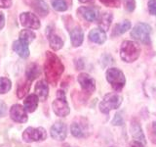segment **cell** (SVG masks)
I'll return each instance as SVG.
<instances>
[{"label": "cell", "mask_w": 156, "mask_h": 147, "mask_svg": "<svg viewBox=\"0 0 156 147\" xmlns=\"http://www.w3.org/2000/svg\"><path fill=\"white\" fill-rule=\"evenodd\" d=\"M30 81H27V82H23L22 85H19L18 89H17V95L19 98H23L24 95L28 92L29 88H30Z\"/></svg>", "instance_id": "cell-26"}, {"label": "cell", "mask_w": 156, "mask_h": 147, "mask_svg": "<svg viewBox=\"0 0 156 147\" xmlns=\"http://www.w3.org/2000/svg\"><path fill=\"white\" fill-rule=\"evenodd\" d=\"M151 138H152V142L156 143V122L152 123V131H151Z\"/></svg>", "instance_id": "cell-34"}, {"label": "cell", "mask_w": 156, "mask_h": 147, "mask_svg": "<svg viewBox=\"0 0 156 147\" xmlns=\"http://www.w3.org/2000/svg\"><path fill=\"white\" fill-rule=\"evenodd\" d=\"M78 1L81 3H89V2H92L93 0H78Z\"/></svg>", "instance_id": "cell-37"}, {"label": "cell", "mask_w": 156, "mask_h": 147, "mask_svg": "<svg viewBox=\"0 0 156 147\" xmlns=\"http://www.w3.org/2000/svg\"><path fill=\"white\" fill-rule=\"evenodd\" d=\"M47 138V132L44 127H31L29 126L23 131V141L27 142V143H31V142L35 141H42Z\"/></svg>", "instance_id": "cell-6"}, {"label": "cell", "mask_w": 156, "mask_h": 147, "mask_svg": "<svg viewBox=\"0 0 156 147\" xmlns=\"http://www.w3.org/2000/svg\"><path fill=\"white\" fill-rule=\"evenodd\" d=\"M152 28L146 23H138L131 31V36L144 44H150V33Z\"/></svg>", "instance_id": "cell-4"}, {"label": "cell", "mask_w": 156, "mask_h": 147, "mask_svg": "<svg viewBox=\"0 0 156 147\" xmlns=\"http://www.w3.org/2000/svg\"><path fill=\"white\" fill-rule=\"evenodd\" d=\"M112 19H113V16H112V13L110 12H105L100 15L99 19H98V24H99L100 28L104 32H106L110 27Z\"/></svg>", "instance_id": "cell-21"}, {"label": "cell", "mask_w": 156, "mask_h": 147, "mask_svg": "<svg viewBox=\"0 0 156 147\" xmlns=\"http://www.w3.org/2000/svg\"><path fill=\"white\" fill-rule=\"evenodd\" d=\"M10 117L13 121L21 124L27 123L28 120L26 109L20 104H15L10 108Z\"/></svg>", "instance_id": "cell-9"}, {"label": "cell", "mask_w": 156, "mask_h": 147, "mask_svg": "<svg viewBox=\"0 0 156 147\" xmlns=\"http://www.w3.org/2000/svg\"><path fill=\"white\" fill-rule=\"evenodd\" d=\"M129 147H144V144L140 143V142H139V141L134 140L129 144Z\"/></svg>", "instance_id": "cell-36"}, {"label": "cell", "mask_w": 156, "mask_h": 147, "mask_svg": "<svg viewBox=\"0 0 156 147\" xmlns=\"http://www.w3.org/2000/svg\"><path fill=\"white\" fill-rule=\"evenodd\" d=\"M38 97L35 94H30L28 95L26 100L23 101V105H24V109L26 111L32 113L36 110V108L38 106Z\"/></svg>", "instance_id": "cell-23"}, {"label": "cell", "mask_w": 156, "mask_h": 147, "mask_svg": "<svg viewBox=\"0 0 156 147\" xmlns=\"http://www.w3.org/2000/svg\"><path fill=\"white\" fill-rule=\"evenodd\" d=\"M57 94H58L57 99L54 101L52 104L53 110L57 116L66 117L69 114V112H70L69 106H68L66 99V93L62 90H58Z\"/></svg>", "instance_id": "cell-7"}, {"label": "cell", "mask_w": 156, "mask_h": 147, "mask_svg": "<svg viewBox=\"0 0 156 147\" xmlns=\"http://www.w3.org/2000/svg\"><path fill=\"white\" fill-rule=\"evenodd\" d=\"M89 39L97 44H102L106 40V33L101 28H93L89 32Z\"/></svg>", "instance_id": "cell-18"}, {"label": "cell", "mask_w": 156, "mask_h": 147, "mask_svg": "<svg viewBox=\"0 0 156 147\" xmlns=\"http://www.w3.org/2000/svg\"><path fill=\"white\" fill-rule=\"evenodd\" d=\"M20 22L23 27L30 29H38L41 26L38 17L31 12H23L20 15Z\"/></svg>", "instance_id": "cell-8"}, {"label": "cell", "mask_w": 156, "mask_h": 147, "mask_svg": "<svg viewBox=\"0 0 156 147\" xmlns=\"http://www.w3.org/2000/svg\"><path fill=\"white\" fill-rule=\"evenodd\" d=\"M125 9L128 12H133L136 8V1L135 0H123Z\"/></svg>", "instance_id": "cell-30"}, {"label": "cell", "mask_w": 156, "mask_h": 147, "mask_svg": "<svg viewBox=\"0 0 156 147\" xmlns=\"http://www.w3.org/2000/svg\"><path fill=\"white\" fill-rule=\"evenodd\" d=\"M13 50L16 52L20 57H22L23 59H26L29 56L28 45L27 43L21 41L20 39L13 42Z\"/></svg>", "instance_id": "cell-19"}, {"label": "cell", "mask_w": 156, "mask_h": 147, "mask_svg": "<svg viewBox=\"0 0 156 147\" xmlns=\"http://www.w3.org/2000/svg\"><path fill=\"white\" fill-rule=\"evenodd\" d=\"M47 38H48L49 43H50V46L53 50L58 51V50H60V49L62 48V46H63L62 39L54 32V31L51 28L50 26L47 27Z\"/></svg>", "instance_id": "cell-14"}, {"label": "cell", "mask_w": 156, "mask_h": 147, "mask_svg": "<svg viewBox=\"0 0 156 147\" xmlns=\"http://www.w3.org/2000/svg\"><path fill=\"white\" fill-rule=\"evenodd\" d=\"M106 80L109 82L111 87L117 92L122 90L126 83V78L124 74L117 68H109L105 73Z\"/></svg>", "instance_id": "cell-3"}, {"label": "cell", "mask_w": 156, "mask_h": 147, "mask_svg": "<svg viewBox=\"0 0 156 147\" xmlns=\"http://www.w3.org/2000/svg\"><path fill=\"white\" fill-rule=\"evenodd\" d=\"M69 34H70V41L72 46L78 47L80 46L84 40V32H83L82 28L79 26H75L69 29Z\"/></svg>", "instance_id": "cell-16"}, {"label": "cell", "mask_w": 156, "mask_h": 147, "mask_svg": "<svg viewBox=\"0 0 156 147\" xmlns=\"http://www.w3.org/2000/svg\"><path fill=\"white\" fill-rule=\"evenodd\" d=\"M122 103V97L117 94V93H107L104 97V100L100 103V110L104 114H108V113L113 110L117 109Z\"/></svg>", "instance_id": "cell-5"}, {"label": "cell", "mask_w": 156, "mask_h": 147, "mask_svg": "<svg viewBox=\"0 0 156 147\" xmlns=\"http://www.w3.org/2000/svg\"><path fill=\"white\" fill-rule=\"evenodd\" d=\"M35 36H36L35 33L33 32V31H30V29H23L20 32V40L27 43V45L33 41Z\"/></svg>", "instance_id": "cell-24"}, {"label": "cell", "mask_w": 156, "mask_h": 147, "mask_svg": "<svg viewBox=\"0 0 156 147\" xmlns=\"http://www.w3.org/2000/svg\"><path fill=\"white\" fill-rule=\"evenodd\" d=\"M12 0H0V8H4V9H7L12 7Z\"/></svg>", "instance_id": "cell-33"}, {"label": "cell", "mask_w": 156, "mask_h": 147, "mask_svg": "<svg viewBox=\"0 0 156 147\" xmlns=\"http://www.w3.org/2000/svg\"><path fill=\"white\" fill-rule=\"evenodd\" d=\"M78 82L80 83V85L82 87L83 90H85L86 92L92 93L94 92L96 89V81L91 76H89L86 73L80 74L77 77Z\"/></svg>", "instance_id": "cell-11"}, {"label": "cell", "mask_w": 156, "mask_h": 147, "mask_svg": "<svg viewBox=\"0 0 156 147\" xmlns=\"http://www.w3.org/2000/svg\"><path fill=\"white\" fill-rule=\"evenodd\" d=\"M140 46L132 40H125L120 48V57L126 63H133L140 57Z\"/></svg>", "instance_id": "cell-2"}, {"label": "cell", "mask_w": 156, "mask_h": 147, "mask_svg": "<svg viewBox=\"0 0 156 147\" xmlns=\"http://www.w3.org/2000/svg\"><path fill=\"white\" fill-rule=\"evenodd\" d=\"M70 130H71L72 135L75 137H78V138L86 136V130L84 129V126L79 124V123H75V122L73 123L71 125Z\"/></svg>", "instance_id": "cell-25"}, {"label": "cell", "mask_w": 156, "mask_h": 147, "mask_svg": "<svg viewBox=\"0 0 156 147\" xmlns=\"http://www.w3.org/2000/svg\"><path fill=\"white\" fill-rule=\"evenodd\" d=\"M65 71V66L55 53L47 51L46 59L44 63V73L47 81L53 85H56L61 76Z\"/></svg>", "instance_id": "cell-1"}, {"label": "cell", "mask_w": 156, "mask_h": 147, "mask_svg": "<svg viewBox=\"0 0 156 147\" xmlns=\"http://www.w3.org/2000/svg\"><path fill=\"white\" fill-rule=\"evenodd\" d=\"M12 87L11 81L7 77H0V94L7 93Z\"/></svg>", "instance_id": "cell-27"}, {"label": "cell", "mask_w": 156, "mask_h": 147, "mask_svg": "<svg viewBox=\"0 0 156 147\" xmlns=\"http://www.w3.org/2000/svg\"><path fill=\"white\" fill-rule=\"evenodd\" d=\"M34 91H35V95L38 97L39 100L45 101L49 95V86L47 81L42 80L37 81L35 87H34Z\"/></svg>", "instance_id": "cell-17"}, {"label": "cell", "mask_w": 156, "mask_h": 147, "mask_svg": "<svg viewBox=\"0 0 156 147\" xmlns=\"http://www.w3.org/2000/svg\"><path fill=\"white\" fill-rule=\"evenodd\" d=\"M27 4L41 17H46L49 14V6L44 0H26Z\"/></svg>", "instance_id": "cell-12"}, {"label": "cell", "mask_w": 156, "mask_h": 147, "mask_svg": "<svg viewBox=\"0 0 156 147\" xmlns=\"http://www.w3.org/2000/svg\"><path fill=\"white\" fill-rule=\"evenodd\" d=\"M147 7H148V12L151 15H156V0H149Z\"/></svg>", "instance_id": "cell-32"}, {"label": "cell", "mask_w": 156, "mask_h": 147, "mask_svg": "<svg viewBox=\"0 0 156 147\" xmlns=\"http://www.w3.org/2000/svg\"><path fill=\"white\" fill-rule=\"evenodd\" d=\"M130 28H131V22L128 21V20H125V21L115 24L113 31L111 32V36H119L121 34L125 33L126 32H128Z\"/></svg>", "instance_id": "cell-22"}, {"label": "cell", "mask_w": 156, "mask_h": 147, "mask_svg": "<svg viewBox=\"0 0 156 147\" xmlns=\"http://www.w3.org/2000/svg\"><path fill=\"white\" fill-rule=\"evenodd\" d=\"M67 135V129L66 126L62 122H58L54 124L51 127V136L54 139L62 141L65 140Z\"/></svg>", "instance_id": "cell-13"}, {"label": "cell", "mask_w": 156, "mask_h": 147, "mask_svg": "<svg viewBox=\"0 0 156 147\" xmlns=\"http://www.w3.org/2000/svg\"><path fill=\"white\" fill-rule=\"evenodd\" d=\"M77 13L85 19L87 22H95L98 21L100 17V9L97 7H80L78 8Z\"/></svg>", "instance_id": "cell-10"}, {"label": "cell", "mask_w": 156, "mask_h": 147, "mask_svg": "<svg viewBox=\"0 0 156 147\" xmlns=\"http://www.w3.org/2000/svg\"><path fill=\"white\" fill-rule=\"evenodd\" d=\"M41 75V68L36 63H31L27 66L26 70V77L27 81H34Z\"/></svg>", "instance_id": "cell-20"}, {"label": "cell", "mask_w": 156, "mask_h": 147, "mask_svg": "<svg viewBox=\"0 0 156 147\" xmlns=\"http://www.w3.org/2000/svg\"><path fill=\"white\" fill-rule=\"evenodd\" d=\"M5 26V16L2 12H0V29H2Z\"/></svg>", "instance_id": "cell-35"}, {"label": "cell", "mask_w": 156, "mask_h": 147, "mask_svg": "<svg viewBox=\"0 0 156 147\" xmlns=\"http://www.w3.org/2000/svg\"><path fill=\"white\" fill-rule=\"evenodd\" d=\"M130 130H131V134H132V135H133L134 139L136 141H139L143 144L145 143V137L144 134V131H143V130H141L140 123L136 119L132 120Z\"/></svg>", "instance_id": "cell-15"}, {"label": "cell", "mask_w": 156, "mask_h": 147, "mask_svg": "<svg viewBox=\"0 0 156 147\" xmlns=\"http://www.w3.org/2000/svg\"><path fill=\"white\" fill-rule=\"evenodd\" d=\"M123 124H124V120H123V118H122L121 114H120V113H116L114 118H113V120H112V125L122 126Z\"/></svg>", "instance_id": "cell-31"}, {"label": "cell", "mask_w": 156, "mask_h": 147, "mask_svg": "<svg viewBox=\"0 0 156 147\" xmlns=\"http://www.w3.org/2000/svg\"><path fill=\"white\" fill-rule=\"evenodd\" d=\"M100 1L107 7L118 8L121 5V0H100Z\"/></svg>", "instance_id": "cell-29"}, {"label": "cell", "mask_w": 156, "mask_h": 147, "mask_svg": "<svg viewBox=\"0 0 156 147\" xmlns=\"http://www.w3.org/2000/svg\"><path fill=\"white\" fill-rule=\"evenodd\" d=\"M51 5L56 11L58 12H65L67 10V4L66 0H51Z\"/></svg>", "instance_id": "cell-28"}]
</instances>
